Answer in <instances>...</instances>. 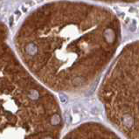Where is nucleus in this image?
<instances>
[{
  "label": "nucleus",
  "instance_id": "1",
  "mask_svg": "<svg viewBox=\"0 0 139 139\" xmlns=\"http://www.w3.org/2000/svg\"><path fill=\"white\" fill-rule=\"evenodd\" d=\"M25 51L27 52V54L34 55L37 52V51H38V47H37V46L35 44L31 43L29 44V45H27V46L25 47Z\"/></svg>",
  "mask_w": 139,
  "mask_h": 139
},
{
  "label": "nucleus",
  "instance_id": "2",
  "mask_svg": "<svg viewBox=\"0 0 139 139\" xmlns=\"http://www.w3.org/2000/svg\"><path fill=\"white\" fill-rule=\"evenodd\" d=\"M137 21H136V19H132V21L130 22V26H129V29H130V32H136V30H137Z\"/></svg>",
  "mask_w": 139,
  "mask_h": 139
},
{
  "label": "nucleus",
  "instance_id": "3",
  "mask_svg": "<svg viewBox=\"0 0 139 139\" xmlns=\"http://www.w3.org/2000/svg\"><path fill=\"white\" fill-rule=\"evenodd\" d=\"M12 19H13V17H11V18H10V25H12Z\"/></svg>",
  "mask_w": 139,
  "mask_h": 139
}]
</instances>
